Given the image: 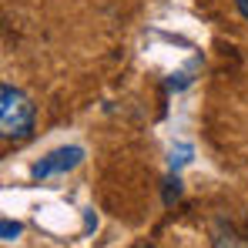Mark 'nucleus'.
Listing matches in <instances>:
<instances>
[{
  "label": "nucleus",
  "mask_w": 248,
  "mask_h": 248,
  "mask_svg": "<svg viewBox=\"0 0 248 248\" xmlns=\"http://www.w3.org/2000/svg\"><path fill=\"white\" fill-rule=\"evenodd\" d=\"M191 155H195V148H191V144H178V148H171V158H168L171 171H178V168L191 165Z\"/></svg>",
  "instance_id": "obj_3"
},
{
  "label": "nucleus",
  "mask_w": 248,
  "mask_h": 248,
  "mask_svg": "<svg viewBox=\"0 0 248 248\" xmlns=\"http://www.w3.org/2000/svg\"><path fill=\"white\" fill-rule=\"evenodd\" d=\"M215 248H248V242H242L232 228H218L215 232Z\"/></svg>",
  "instance_id": "obj_4"
},
{
  "label": "nucleus",
  "mask_w": 248,
  "mask_h": 248,
  "mask_svg": "<svg viewBox=\"0 0 248 248\" xmlns=\"http://www.w3.org/2000/svg\"><path fill=\"white\" fill-rule=\"evenodd\" d=\"M81 161H84V148H78V144H67V148H57V151L44 155L41 161L31 168V174H34V178H54V174H67V171H74Z\"/></svg>",
  "instance_id": "obj_2"
},
{
  "label": "nucleus",
  "mask_w": 248,
  "mask_h": 248,
  "mask_svg": "<svg viewBox=\"0 0 248 248\" xmlns=\"http://www.w3.org/2000/svg\"><path fill=\"white\" fill-rule=\"evenodd\" d=\"M138 248H155V245H138Z\"/></svg>",
  "instance_id": "obj_9"
},
{
  "label": "nucleus",
  "mask_w": 248,
  "mask_h": 248,
  "mask_svg": "<svg viewBox=\"0 0 248 248\" xmlns=\"http://www.w3.org/2000/svg\"><path fill=\"white\" fill-rule=\"evenodd\" d=\"M235 7H238V14L248 20V0H235Z\"/></svg>",
  "instance_id": "obj_8"
},
{
  "label": "nucleus",
  "mask_w": 248,
  "mask_h": 248,
  "mask_svg": "<svg viewBox=\"0 0 248 248\" xmlns=\"http://www.w3.org/2000/svg\"><path fill=\"white\" fill-rule=\"evenodd\" d=\"M34 131V104L31 97L14 87V84H3L0 87V134L10 141V138H27Z\"/></svg>",
  "instance_id": "obj_1"
},
{
  "label": "nucleus",
  "mask_w": 248,
  "mask_h": 248,
  "mask_svg": "<svg viewBox=\"0 0 248 248\" xmlns=\"http://www.w3.org/2000/svg\"><path fill=\"white\" fill-rule=\"evenodd\" d=\"M0 235H3V242H17L20 225H17V221H10V218H3V221H0Z\"/></svg>",
  "instance_id": "obj_7"
},
{
  "label": "nucleus",
  "mask_w": 248,
  "mask_h": 248,
  "mask_svg": "<svg viewBox=\"0 0 248 248\" xmlns=\"http://www.w3.org/2000/svg\"><path fill=\"white\" fill-rule=\"evenodd\" d=\"M195 67H198V61H191L185 71H174V74L168 78V87H171V91H181V87H188V84L195 81V78H191V74H195Z\"/></svg>",
  "instance_id": "obj_5"
},
{
  "label": "nucleus",
  "mask_w": 248,
  "mask_h": 248,
  "mask_svg": "<svg viewBox=\"0 0 248 248\" xmlns=\"http://www.w3.org/2000/svg\"><path fill=\"white\" fill-rule=\"evenodd\" d=\"M178 198H181V181H178V174H174V178H168V181H165V205L178 202Z\"/></svg>",
  "instance_id": "obj_6"
}]
</instances>
